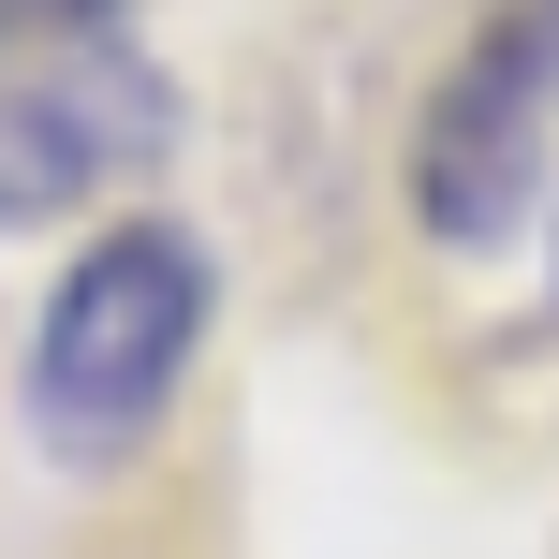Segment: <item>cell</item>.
Masks as SVG:
<instances>
[{
  "label": "cell",
  "mask_w": 559,
  "mask_h": 559,
  "mask_svg": "<svg viewBox=\"0 0 559 559\" xmlns=\"http://www.w3.org/2000/svg\"><path fill=\"white\" fill-rule=\"evenodd\" d=\"M559 163V0H472L442 88L413 118V222L442 251H501Z\"/></svg>",
  "instance_id": "obj_2"
},
{
  "label": "cell",
  "mask_w": 559,
  "mask_h": 559,
  "mask_svg": "<svg viewBox=\"0 0 559 559\" xmlns=\"http://www.w3.org/2000/svg\"><path fill=\"white\" fill-rule=\"evenodd\" d=\"M163 133H177V88L118 29L0 45V222H59V206L118 192L133 163H163Z\"/></svg>",
  "instance_id": "obj_3"
},
{
  "label": "cell",
  "mask_w": 559,
  "mask_h": 559,
  "mask_svg": "<svg viewBox=\"0 0 559 559\" xmlns=\"http://www.w3.org/2000/svg\"><path fill=\"white\" fill-rule=\"evenodd\" d=\"M206 354V251L177 222H118L88 236L74 265H59L45 324H29V456L45 472H133L147 442H163L177 383H192Z\"/></svg>",
  "instance_id": "obj_1"
}]
</instances>
